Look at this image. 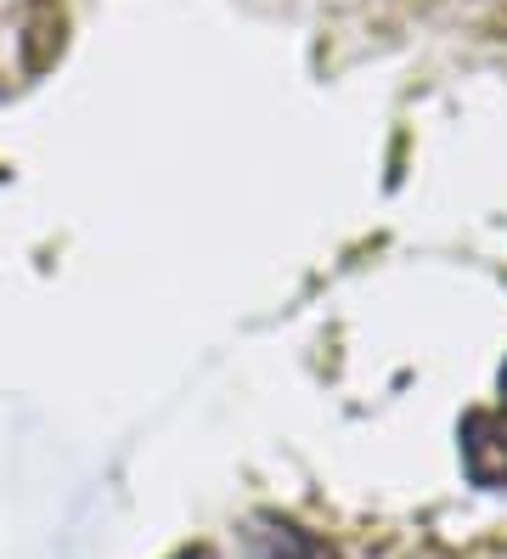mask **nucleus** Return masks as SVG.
<instances>
[{
    "label": "nucleus",
    "mask_w": 507,
    "mask_h": 559,
    "mask_svg": "<svg viewBox=\"0 0 507 559\" xmlns=\"http://www.w3.org/2000/svg\"><path fill=\"white\" fill-rule=\"evenodd\" d=\"M462 469L473 486L507 491V368H502V402L462 418Z\"/></svg>",
    "instance_id": "f257e3e1"
},
{
    "label": "nucleus",
    "mask_w": 507,
    "mask_h": 559,
    "mask_svg": "<svg viewBox=\"0 0 507 559\" xmlns=\"http://www.w3.org/2000/svg\"><path fill=\"white\" fill-rule=\"evenodd\" d=\"M249 559H338V554H333L316 532L293 525V520H254Z\"/></svg>",
    "instance_id": "f03ea898"
}]
</instances>
